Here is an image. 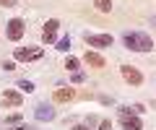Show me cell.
<instances>
[{"label":"cell","mask_w":156,"mask_h":130,"mask_svg":"<svg viewBox=\"0 0 156 130\" xmlns=\"http://www.w3.org/2000/svg\"><path fill=\"white\" fill-rule=\"evenodd\" d=\"M23 21L21 18H11V21H8V39H13V42H18L23 37Z\"/></svg>","instance_id":"cell-4"},{"label":"cell","mask_w":156,"mask_h":130,"mask_svg":"<svg viewBox=\"0 0 156 130\" xmlns=\"http://www.w3.org/2000/svg\"><path fill=\"white\" fill-rule=\"evenodd\" d=\"M94 8L99 13H109L112 11V0H94Z\"/></svg>","instance_id":"cell-11"},{"label":"cell","mask_w":156,"mask_h":130,"mask_svg":"<svg viewBox=\"0 0 156 130\" xmlns=\"http://www.w3.org/2000/svg\"><path fill=\"white\" fill-rule=\"evenodd\" d=\"M83 39H86V44L89 47H99V50H104V47H112V34H89L86 31L83 34Z\"/></svg>","instance_id":"cell-2"},{"label":"cell","mask_w":156,"mask_h":130,"mask_svg":"<svg viewBox=\"0 0 156 130\" xmlns=\"http://www.w3.org/2000/svg\"><path fill=\"white\" fill-rule=\"evenodd\" d=\"M0 5H3V8H13V5H16V0H0Z\"/></svg>","instance_id":"cell-19"},{"label":"cell","mask_w":156,"mask_h":130,"mask_svg":"<svg viewBox=\"0 0 156 130\" xmlns=\"http://www.w3.org/2000/svg\"><path fill=\"white\" fill-rule=\"evenodd\" d=\"M42 57V50H23V47H18L16 50V60H21V62H26V60H39Z\"/></svg>","instance_id":"cell-7"},{"label":"cell","mask_w":156,"mask_h":130,"mask_svg":"<svg viewBox=\"0 0 156 130\" xmlns=\"http://www.w3.org/2000/svg\"><path fill=\"white\" fill-rule=\"evenodd\" d=\"M3 68H5V70H13V68H16V62H13V60H5V62H3Z\"/></svg>","instance_id":"cell-20"},{"label":"cell","mask_w":156,"mask_h":130,"mask_svg":"<svg viewBox=\"0 0 156 130\" xmlns=\"http://www.w3.org/2000/svg\"><path fill=\"white\" fill-rule=\"evenodd\" d=\"M83 78H86L83 73H73V83H83Z\"/></svg>","instance_id":"cell-17"},{"label":"cell","mask_w":156,"mask_h":130,"mask_svg":"<svg viewBox=\"0 0 156 130\" xmlns=\"http://www.w3.org/2000/svg\"><path fill=\"white\" fill-rule=\"evenodd\" d=\"M78 65H81V60H78V57H68V60H65V68L70 70V73H76Z\"/></svg>","instance_id":"cell-13"},{"label":"cell","mask_w":156,"mask_h":130,"mask_svg":"<svg viewBox=\"0 0 156 130\" xmlns=\"http://www.w3.org/2000/svg\"><path fill=\"white\" fill-rule=\"evenodd\" d=\"M122 128L125 130H143V122L135 114H130V117H122Z\"/></svg>","instance_id":"cell-9"},{"label":"cell","mask_w":156,"mask_h":130,"mask_svg":"<svg viewBox=\"0 0 156 130\" xmlns=\"http://www.w3.org/2000/svg\"><path fill=\"white\" fill-rule=\"evenodd\" d=\"M83 62H86V65H91V68H104V65H107V62H104V57H101L99 52H94V50H86Z\"/></svg>","instance_id":"cell-6"},{"label":"cell","mask_w":156,"mask_h":130,"mask_svg":"<svg viewBox=\"0 0 156 130\" xmlns=\"http://www.w3.org/2000/svg\"><path fill=\"white\" fill-rule=\"evenodd\" d=\"M125 47L133 52H151L154 50V42H151L148 34H143V31H128V34L122 37Z\"/></svg>","instance_id":"cell-1"},{"label":"cell","mask_w":156,"mask_h":130,"mask_svg":"<svg viewBox=\"0 0 156 130\" xmlns=\"http://www.w3.org/2000/svg\"><path fill=\"white\" fill-rule=\"evenodd\" d=\"M120 73H122V78L128 81L130 86H140V83H143V76H140V70H135L133 65H122V68H120Z\"/></svg>","instance_id":"cell-3"},{"label":"cell","mask_w":156,"mask_h":130,"mask_svg":"<svg viewBox=\"0 0 156 130\" xmlns=\"http://www.w3.org/2000/svg\"><path fill=\"white\" fill-rule=\"evenodd\" d=\"M73 130H91V128H89V125H76Z\"/></svg>","instance_id":"cell-21"},{"label":"cell","mask_w":156,"mask_h":130,"mask_svg":"<svg viewBox=\"0 0 156 130\" xmlns=\"http://www.w3.org/2000/svg\"><path fill=\"white\" fill-rule=\"evenodd\" d=\"M13 130H29V128H26V125H16V128H13Z\"/></svg>","instance_id":"cell-22"},{"label":"cell","mask_w":156,"mask_h":130,"mask_svg":"<svg viewBox=\"0 0 156 130\" xmlns=\"http://www.w3.org/2000/svg\"><path fill=\"white\" fill-rule=\"evenodd\" d=\"M99 130H112V122H109V120H101V125H99Z\"/></svg>","instance_id":"cell-18"},{"label":"cell","mask_w":156,"mask_h":130,"mask_svg":"<svg viewBox=\"0 0 156 130\" xmlns=\"http://www.w3.org/2000/svg\"><path fill=\"white\" fill-rule=\"evenodd\" d=\"M18 89H23L29 94V91H34V83H31V81H18Z\"/></svg>","instance_id":"cell-16"},{"label":"cell","mask_w":156,"mask_h":130,"mask_svg":"<svg viewBox=\"0 0 156 130\" xmlns=\"http://www.w3.org/2000/svg\"><path fill=\"white\" fill-rule=\"evenodd\" d=\"M0 102H3V107H21V104H23V96L18 94V91H3Z\"/></svg>","instance_id":"cell-5"},{"label":"cell","mask_w":156,"mask_h":130,"mask_svg":"<svg viewBox=\"0 0 156 130\" xmlns=\"http://www.w3.org/2000/svg\"><path fill=\"white\" fill-rule=\"evenodd\" d=\"M55 117V109L47 107V104H39L37 107V120H52Z\"/></svg>","instance_id":"cell-10"},{"label":"cell","mask_w":156,"mask_h":130,"mask_svg":"<svg viewBox=\"0 0 156 130\" xmlns=\"http://www.w3.org/2000/svg\"><path fill=\"white\" fill-rule=\"evenodd\" d=\"M21 120H23L21 112H13V114H8V117H5V122L8 125H21Z\"/></svg>","instance_id":"cell-14"},{"label":"cell","mask_w":156,"mask_h":130,"mask_svg":"<svg viewBox=\"0 0 156 130\" xmlns=\"http://www.w3.org/2000/svg\"><path fill=\"white\" fill-rule=\"evenodd\" d=\"M57 50H60V52H68V50H70V39H68V37H65V39H60V42H57Z\"/></svg>","instance_id":"cell-15"},{"label":"cell","mask_w":156,"mask_h":130,"mask_svg":"<svg viewBox=\"0 0 156 130\" xmlns=\"http://www.w3.org/2000/svg\"><path fill=\"white\" fill-rule=\"evenodd\" d=\"M57 29H60V21H57V18H50V21L44 23V31H47V34H55Z\"/></svg>","instance_id":"cell-12"},{"label":"cell","mask_w":156,"mask_h":130,"mask_svg":"<svg viewBox=\"0 0 156 130\" xmlns=\"http://www.w3.org/2000/svg\"><path fill=\"white\" fill-rule=\"evenodd\" d=\"M154 23H156V18H154Z\"/></svg>","instance_id":"cell-23"},{"label":"cell","mask_w":156,"mask_h":130,"mask_svg":"<svg viewBox=\"0 0 156 130\" xmlns=\"http://www.w3.org/2000/svg\"><path fill=\"white\" fill-rule=\"evenodd\" d=\"M52 99H55V102H70V99H76V91H73L70 86H68V89H55Z\"/></svg>","instance_id":"cell-8"}]
</instances>
